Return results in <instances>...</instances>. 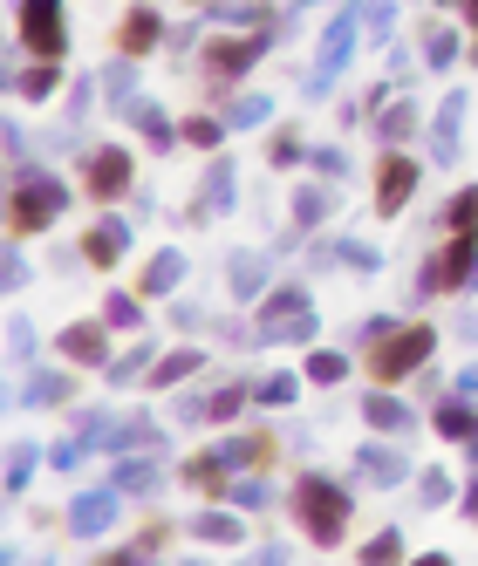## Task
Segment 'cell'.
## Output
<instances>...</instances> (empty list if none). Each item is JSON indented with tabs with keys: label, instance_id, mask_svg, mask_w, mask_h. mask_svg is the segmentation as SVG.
<instances>
[{
	"label": "cell",
	"instance_id": "11",
	"mask_svg": "<svg viewBox=\"0 0 478 566\" xmlns=\"http://www.w3.org/2000/svg\"><path fill=\"white\" fill-rule=\"evenodd\" d=\"M55 348H62L69 362H82V369H96V362L110 355V328H103V321H69Z\"/></svg>",
	"mask_w": 478,
	"mask_h": 566
},
{
	"label": "cell",
	"instance_id": "35",
	"mask_svg": "<svg viewBox=\"0 0 478 566\" xmlns=\"http://www.w3.org/2000/svg\"><path fill=\"white\" fill-rule=\"evenodd\" d=\"M35 444H14V451H7V491H21L28 485V478H35Z\"/></svg>",
	"mask_w": 478,
	"mask_h": 566
},
{
	"label": "cell",
	"instance_id": "16",
	"mask_svg": "<svg viewBox=\"0 0 478 566\" xmlns=\"http://www.w3.org/2000/svg\"><path fill=\"white\" fill-rule=\"evenodd\" d=\"M178 280H185V253H178V246H164L158 260L144 266V287H137V294H151V301H158V294L178 287Z\"/></svg>",
	"mask_w": 478,
	"mask_h": 566
},
{
	"label": "cell",
	"instance_id": "2",
	"mask_svg": "<svg viewBox=\"0 0 478 566\" xmlns=\"http://www.w3.org/2000/svg\"><path fill=\"white\" fill-rule=\"evenodd\" d=\"M62 205H69V185L55 178V171H21V185H14V205H7V226L21 232H41L62 219Z\"/></svg>",
	"mask_w": 478,
	"mask_h": 566
},
{
	"label": "cell",
	"instance_id": "28",
	"mask_svg": "<svg viewBox=\"0 0 478 566\" xmlns=\"http://www.w3.org/2000/svg\"><path fill=\"white\" fill-rule=\"evenodd\" d=\"M410 130H417V110H410V103H390V110L376 116V137H383V144H403Z\"/></svg>",
	"mask_w": 478,
	"mask_h": 566
},
{
	"label": "cell",
	"instance_id": "14",
	"mask_svg": "<svg viewBox=\"0 0 478 566\" xmlns=\"http://www.w3.org/2000/svg\"><path fill=\"white\" fill-rule=\"evenodd\" d=\"M123 246H130V226L123 219H96V226L82 232V260H96V266H117Z\"/></svg>",
	"mask_w": 478,
	"mask_h": 566
},
{
	"label": "cell",
	"instance_id": "10",
	"mask_svg": "<svg viewBox=\"0 0 478 566\" xmlns=\"http://www.w3.org/2000/svg\"><path fill=\"white\" fill-rule=\"evenodd\" d=\"M267 48V35H239V41H212L205 48V76L212 82H233L239 69H253V55Z\"/></svg>",
	"mask_w": 478,
	"mask_h": 566
},
{
	"label": "cell",
	"instance_id": "15",
	"mask_svg": "<svg viewBox=\"0 0 478 566\" xmlns=\"http://www.w3.org/2000/svg\"><path fill=\"white\" fill-rule=\"evenodd\" d=\"M130 123L144 130V144H151V151H171V144L185 137V130H178V123L158 110V103H130Z\"/></svg>",
	"mask_w": 478,
	"mask_h": 566
},
{
	"label": "cell",
	"instance_id": "21",
	"mask_svg": "<svg viewBox=\"0 0 478 566\" xmlns=\"http://www.w3.org/2000/svg\"><path fill=\"white\" fill-rule=\"evenodd\" d=\"M458 123H465V89H451L438 110V164H451L458 157Z\"/></svg>",
	"mask_w": 478,
	"mask_h": 566
},
{
	"label": "cell",
	"instance_id": "20",
	"mask_svg": "<svg viewBox=\"0 0 478 566\" xmlns=\"http://www.w3.org/2000/svg\"><path fill=\"white\" fill-rule=\"evenodd\" d=\"M158 35H164V21L158 14H151V7H137V14H130V21H123V55H151V48H158Z\"/></svg>",
	"mask_w": 478,
	"mask_h": 566
},
{
	"label": "cell",
	"instance_id": "31",
	"mask_svg": "<svg viewBox=\"0 0 478 566\" xmlns=\"http://www.w3.org/2000/svg\"><path fill=\"white\" fill-rule=\"evenodd\" d=\"M267 116H274L267 96H239L233 110H226V130H253V123H267Z\"/></svg>",
	"mask_w": 478,
	"mask_h": 566
},
{
	"label": "cell",
	"instance_id": "53",
	"mask_svg": "<svg viewBox=\"0 0 478 566\" xmlns=\"http://www.w3.org/2000/svg\"><path fill=\"white\" fill-rule=\"evenodd\" d=\"M472 457H478V437H472Z\"/></svg>",
	"mask_w": 478,
	"mask_h": 566
},
{
	"label": "cell",
	"instance_id": "51",
	"mask_svg": "<svg viewBox=\"0 0 478 566\" xmlns=\"http://www.w3.org/2000/svg\"><path fill=\"white\" fill-rule=\"evenodd\" d=\"M465 7H472V28H478V0H465Z\"/></svg>",
	"mask_w": 478,
	"mask_h": 566
},
{
	"label": "cell",
	"instance_id": "4",
	"mask_svg": "<svg viewBox=\"0 0 478 566\" xmlns=\"http://www.w3.org/2000/svg\"><path fill=\"white\" fill-rule=\"evenodd\" d=\"M431 348H438V335H431V328H397V335L369 341V376H376V382H397V376H410L417 362H431Z\"/></svg>",
	"mask_w": 478,
	"mask_h": 566
},
{
	"label": "cell",
	"instance_id": "39",
	"mask_svg": "<svg viewBox=\"0 0 478 566\" xmlns=\"http://www.w3.org/2000/svg\"><path fill=\"white\" fill-rule=\"evenodd\" d=\"M89 444H96V437L82 430V437H69V444H55V451H48V464H55V471H76L82 457H89Z\"/></svg>",
	"mask_w": 478,
	"mask_h": 566
},
{
	"label": "cell",
	"instance_id": "47",
	"mask_svg": "<svg viewBox=\"0 0 478 566\" xmlns=\"http://www.w3.org/2000/svg\"><path fill=\"white\" fill-rule=\"evenodd\" d=\"M0 280H7V287L21 294V287H28V260H21V253H7V266H0Z\"/></svg>",
	"mask_w": 478,
	"mask_h": 566
},
{
	"label": "cell",
	"instance_id": "54",
	"mask_svg": "<svg viewBox=\"0 0 478 566\" xmlns=\"http://www.w3.org/2000/svg\"><path fill=\"white\" fill-rule=\"evenodd\" d=\"M472 519H478V512H472Z\"/></svg>",
	"mask_w": 478,
	"mask_h": 566
},
{
	"label": "cell",
	"instance_id": "33",
	"mask_svg": "<svg viewBox=\"0 0 478 566\" xmlns=\"http://www.w3.org/2000/svg\"><path fill=\"white\" fill-rule=\"evenodd\" d=\"M321 212H328V191H321V185H301V198H294V226H301V232L321 226Z\"/></svg>",
	"mask_w": 478,
	"mask_h": 566
},
{
	"label": "cell",
	"instance_id": "43",
	"mask_svg": "<svg viewBox=\"0 0 478 566\" xmlns=\"http://www.w3.org/2000/svg\"><path fill=\"white\" fill-rule=\"evenodd\" d=\"M144 369H151V348H130V355L110 362V382H130V376H144Z\"/></svg>",
	"mask_w": 478,
	"mask_h": 566
},
{
	"label": "cell",
	"instance_id": "52",
	"mask_svg": "<svg viewBox=\"0 0 478 566\" xmlns=\"http://www.w3.org/2000/svg\"><path fill=\"white\" fill-rule=\"evenodd\" d=\"M294 7H321V0H294Z\"/></svg>",
	"mask_w": 478,
	"mask_h": 566
},
{
	"label": "cell",
	"instance_id": "49",
	"mask_svg": "<svg viewBox=\"0 0 478 566\" xmlns=\"http://www.w3.org/2000/svg\"><path fill=\"white\" fill-rule=\"evenodd\" d=\"M233 498H239V505H260V498H267V485H260V478H246V485H233Z\"/></svg>",
	"mask_w": 478,
	"mask_h": 566
},
{
	"label": "cell",
	"instance_id": "45",
	"mask_svg": "<svg viewBox=\"0 0 478 566\" xmlns=\"http://www.w3.org/2000/svg\"><path fill=\"white\" fill-rule=\"evenodd\" d=\"M417 498H424V505H444V498H451V478H444V471H424V478H417Z\"/></svg>",
	"mask_w": 478,
	"mask_h": 566
},
{
	"label": "cell",
	"instance_id": "41",
	"mask_svg": "<svg viewBox=\"0 0 478 566\" xmlns=\"http://www.w3.org/2000/svg\"><path fill=\"white\" fill-rule=\"evenodd\" d=\"M55 69H48V62H41V69H28V76H21V96H28V103H41V96H55Z\"/></svg>",
	"mask_w": 478,
	"mask_h": 566
},
{
	"label": "cell",
	"instance_id": "40",
	"mask_svg": "<svg viewBox=\"0 0 478 566\" xmlns=\"http://www.w3.org/2000/svg\"><path fill=\"white\" fill-rule=\"evenodd\" d=\"M342 376H349V362H342V355H321V348L308 355V382H342Z\"/></svg>",
	"mask_w": 478,
	"mask_h": 566
},
{
	"label": "cell",
	"instance_id": "25",
	"mask_svg": "<svg viewBox=\"0 0 478 566\" xmlns=\"http://www.w3.org/2000/svg\"><path fill=\"white\" fill-rule=\"evenodd\" d=\"M233 205V164L219 157L212 171H205V198H199V212H226Z\"/></svg>",
	"mask_w": 478,
	"mask_h": 566
},
{
	"label": "cell",
	"instance_id": "30",
	"mask_svg": "<svg viewBox=\"0 0 478 566\" xmlns=\"http://www.w3.org/2000/svg\"><path fill=\"white\" fill-rule=\"evenodd\" d=\"M103 96L130 110V96H137V69H130V62H110V69H103Z\"/></svg>",
	"mask_w": 478,
	"mask_h": 566
},
{
	"label": "cell",
	"instance_id": "23",
	"mask_svg": "<svg viewBox=\"0 0 478 566\" xmlns=\"http://www.w3.org/2000/svg\"><path fill=\"white\" fill-rule=\"evenodd\" d=\"M69 396H76V382H69V376H35L28 389H21V396H14V403H28V410H48V403H69Z\"/></svg>",
	"mask_w": 478,
	"mask_h": 566
},
{
	"label": "cell",
	"instance_id": "19",
	"mask_svg": "<svg viewBox=\"0 0 478 566\" xmlns=\"http://www.w3.org/2000/svg\"><path fill=\"white\" fill-rule=\"evenodd\" d=\"M239 410H246V389H212L199 403H185V416H199V423H233Z\"/></svg>",
	"mask_w": 478,
	"mask_h": 566
},
{
	"label": "cell",
	"instance_id": "37",
	"mask_svg": "<svg viewBox=\"0 0 478 566\" xmlns=\"http://www.w3.org/2000/svg\"><path fill=\"white\" fill-rule=\"evenodd\" d=\"M219 137H226L219 116H192V123H185V144H199V151H219Z\"/></svg>",
	"mask_w": 478,
	"mask_h": 566
},
{
	"label": "cell",
	"instance_id": "22",
	"mask_svg": "<svg viewBox=\"0 0 478 566\" xmlns=\"http://www.w3.org/2000/svg\"><path fill=\"white\" fill-rule=\"evenodd\" d=\"M137 444H164L151 416H130V423H117V430H103V451H137Z\"/></svg>",
	"mask_w": 478,
	"mask_h": 566
},
{
	"label": "cell",
	"instance_id": "17",
	"mask_svg": "<svg viewBox=\"0 0 478 566\" xmlns=\"http://www.w3.org/2000/svg\"><path fill=\"white\" fill-rule=\"evenodd\" d=\"M226 280H233L239 301H260V287H267V253H233Z\"/></svg>",
	"mask_w": 478,
	"mask_h": 566
},
{
	"label": "cell",
	"instance_id": "50",
	"mask_svg": "<svg viewBox=\"0 0 478 566\" xmlns=\"http://www.w3.org/2000/svg\"><path fill=\"white\" fill-rule=\"evenodd\" d=\"M458 389H465V396H478V362H465V369H458Z\"/></svg>",
	"mask_w": 478,
	"mask_h": 566
},
{
	"label": "cell",
	"instance_id": "29",
	"mask_svg": "<svg viewBox=\"0 0 478 566\" xmlns=\"http://www.w3.org/2000/svg\"><path fill=\"white\" fill-rule=\"evenodd\" d=\"M438 430L472 444V437H478V410H472V403H444V410H438Z\"/></svg>",
	"mask_w": 478,
	"mask_h": 566
},
{
	"label": "cell",
	"instance_id": "48",
	"mask_svg": "<svg viewBox=\"0 0 478 566\" xmlns=\"http://www.w3.org/2000/svg\"><path fill=\"white\" fill-rule=\"evenodd\" d=\"M315 171H328V178H342V171H349V157H342V151H315Z\"/></svg>",
	"mask_w": 478,
	"mask_h": 566
},
{
	"label": "cell",
	"instance_id": "46",
	"mask_svg": "<svg viewBox=\"0 0 478 566\" xmlns=\"http://www.w3.org/2000/svg\"><path fill=\"white\" fill-rule=\"evenodd\" d=\"M397 553H403V539H397V532H376V539L362 546V560H369V566H376V560H397Z\"/></svg>",
	"mask_w": 478,
	"mask_h": 566
},
{
	"label": "cell",
	"instance_id": "12",
	"mask_svg": "<svg viewBox=\"0 0 478 566\" xmlns=\"http://www.w3.org/2000/svg\"><path fill=\"white\" fill-rule=\"evenodd\" d=\"M410 185H417V164H410V157H383V171H376V212H383V219L403 212Z\"/></svg>",
	"mask_w": 478,
	"mask_h": 566
},
{
	"label": "cell",
	"instance_id": "18",
	"mask_svg": "<svg viewBox=\"0 0 478 566\" xmlns=\"http://www.w3.org/2000/svg\"><path fill=\"white\" fill-rule=\"evenodd\" d=\"M219 464H226V471H246V464H274V437H267V430H253V437H233V444L219 451Z\"/></svg>",
	"mask_w": 478,
	"mask_h": 566
},
{
	"label": "cell",
	"instance_id": "26",
	"mask_svg": "<svg viewBox=\"0 0 478 566\" xmlns=\"http://www.w3.org/2000/svg\"><path fill=\"white\" fill-rule=\"evenodd\" d=\"M158 457H123V464H117V485L123 491H158Z\"/></svg>",
	"mask_w": 478,
	"mask_h": 566
},
{
	"label": "cell",
	"instance_id": "3",
	"mask_svg": "<svg viewBox=\"0 0 478 566\" xmlns=\"http://www.w3.org/2000/svg\"><path fill=\"white\" fill-rule=\"evenodd\" d=\"M356 41H362V7H342V14L328 21V35H321L315 76L301 82V96H328V89H335V76L349 69V55H356Z\"/></svg>",
	"mask_w": 478,
	"mask_h": 566
},
{
	"label": "cell",
	"instance_id": "6",
	"mask_svg": "<svg viewBox=\"0 0 478 566\" xmlns=\"http://www.w3.org/2000/svg\"><path fill=\"white\" fill-rule=\"evenodd\" d=\"M123 498H130V491H123L117 478H110L103 491H82L76 505H69V532H82V539H103V532L123 519Z\"/></svg>",
	"mask_w": 478,
	"mask_h": 566
},
{
	"label": "cell",
	"instance_id": "7",
	"mask_svg": "<svg viewBox=\"0 0 478 566\" xmlns=\"http://www.w3.org/2000/svg\"><path fill=\"white\" fill-rule=\"evenodd\" d=\"M21 41L55 62L62 41H69V28H62V0H21Z\"/></svg>",
	"mask_w": 478,
	"mask_h": 566
},
{
	"label": "cell",
	"instance_id": "1",
	"mask_svg": "<svg viewBox=\"0 0 478 566\" xmlns=\"http://www.w3.org/2000/svg\"><path fill=\"white\" fill-rule=\"evenodd\" d=\"M294 512H301V532H308L315 546H335L342 526H349V491L328 485L321 471H308V478L294 485Z\"/></svg>",
	"mask_w": 478,
	"mask_h": 566
},
{
	"label": "cell",
	"instance_id": "36",
	"mask_svg": "<svg viewBox=\"0 0 478 566\" xmlns=\"http://www.w3.org/2000/svg\"><path fill=\"white\" fill-rule=\"evenodd\" d=\"M390 21H397V7H390V0H369V7H362V35H369V41H390Z\"/></svg>",
	"mask_w": 478,
	"mask_h": 566
},
{
	"label": "cell",
	"instance_id": "32",
	"mask_svg": "<svg viewBox=\"0 0 478 566\" xmlns=\"http://www.w3.org/2000/svg\"><path fill=\"white\" fill-rule=\"evenodd\" d=\"M192 532H199V539H212V546H233V539H239V519H226V512H199V519H192Z\"/></svg>",
	"mask_w": 478,
	"mask_h": 566
},
{
	"label": "cell",
	"instance_id": "44",
	"mask_svg": "<svg viewBox=\"0 0 478 566\" xmlns=\"http://www.w3.org/2000/svg\"><path fill=\"white\" fill-rule=\"evenodd\" d=\"M294 389H301L294 376H267V382H260V403H267V410H280V403H294Z\"/></svg>",
	"mask_w": 478,
	"mask_h": 566
},
{
	"label": "cell",
	"instance_id": "5",
	"mask_svg": "<svg viewBox=\"0 0 478 566\" xmlns=\"http://www.w3.org/2000/svg\"><path fill=\"white\" fill-rule=\"evenodd\" d=\"M308 335H315V307H308V294H301V287L267 294V307H260V341L274 348V341H308Z\"/></svg>",
	"mask_w": 478,
	"mask_h": 566
},
{
	"label": "cell",
	"instance_id": "42",
	"mask_svg": "<svg viewBox=\"0 0 478 566\" xmlns=\"http://www.w3.org/2000/svg\"><path fill=\"white\" fill-rule=\"evenodd\" d=\"M7 355H14V362H28V355H35V328H28L21 314L7 321Z\"/></svg>",
	"mask_w": 478,
	"mask_h": 566
},
{
	"label": "cell",
	"instance_id": "13",
	"mask_svg": "<svg viewBox=\"0 0 478 566\" xmlns=\"http://www.w3.org/2000/svg\"><path fill=\"white\" fill-rule=\"evenodd\" d=\"M403 471H410V464H403V451H390V444H362L356 451V478L362 485H403Z\"/></svg>",
	"mask_w": 478,
	"mask_h": 566
},
{
	"label": "cell",
	"instance_id": "34",
	"mask_svg": "<svg viewBox=\"0 0 478 566\" xmlns=\"http://www.w3.org/2000/svg\"><path fill=\"white\" fill-rule=\"evenodd\" d=\"M424 62H431V69H451V62H458V35H451V28H431V35H424Z\"/></svg>",
	"mask_w": 478,
	"mask_h": 566
},
{
	"label": "cell",
	"instance_id": "8",
	"mask_svg": "<svg viewBox=\"0 0 478 566\" xmlns=\"http://www.w3.org/2000/svg\"><path fill=\"white\" fill-rule=\"evenodd\" d=\"M478 280V232H458L451 246H444L438 266H424V294H444V287H465Z\"/></svg>",
	"mask_w": 478,
	"mask_h": 566
},
{
	"label": "cell",
	"instance_id": "9",
	"mask_svg": "<svg viewBox=\"0 0 478 566\" xmlns=\"http://www.w3.org/2000/svg\"><path fill=\"white\" fill-rule=\"evenodd\" d=\"M82 178H89V198H123V191H130V157H123L117 144H103V151H89Z\"/></svg>",
	"mask_w": 478,
	"mask_h": 566
},
{
	"label": "cell",
	"instance_id": "38",
	"mask_svg": "<svg viewBox=\"0 0 478 566\" xmlns=\"http://www.w3.org/2000/svg\"><path fill=\"white\" fill-rule=\"evenodd\" d=\"M103 321H110V328H137V321H144V307L130 301V294H110V301H103Z\"/></svg>",
	"mask_w": 478,
	"mask_h": 566
},
{
	"label": "cell",
	"instance_id": "27",
	"mask_svg": "<svg viewBox=\"0 0 478 566\" xmlns=\"http://www.w3.org/2000/svg\"><path fill=\"white\" fill-rule=\"evenodd\" d=\"M199 362H205V348H178V355H164L158 369H151V382H158V389H171V382H185V376H192Z\"/></svg>",
	"mask_w": 478,
	"mask_h": 566
},
{
	"label": "cell",
	"instance_id": "24",
	"mask_svg": "<svg viewBox=\"0 0 478 566\" xmlns=\"http://www.w3.org/2000/svg\"><path fill=\"white\" fill-rule=\"evenodd\" d=\"M362 416H369V430H390V437H403V430H410V410H403L397 396H369V403H362Z\"/></svg>",
	"mask_w": 478,
	"mask_h": 566
}]
</instances>
